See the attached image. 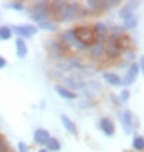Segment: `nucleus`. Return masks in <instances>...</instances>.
<instances>
[{
    "label": "nucleus",
    "instance_id": "18",
    "mask_svg": "<svg viewBox=\"0 0 144 152\" xmlns=\"http://www.w3.org/2000/svg\"><path fill=\"white\" fill-rule=\"evenodd\" d=\"M121 59L126 64H132V62H136V50L135 48H126V50L121 51Z\"/></svg>",
    "mask_w": 144,
    "mask_h": 152
},
{
    "label": "nucleus",
    "instance_id": "7",
    "mask_svg": "<svg viewBox=\"0 0 144 152\" xmlns=\"http://www.w3.org/2000/svg\"><path fill=\"white\" fill-rule=\"evenodd\" d=\"M74 34H76V39L79 42L85 44V45H92L96 37L92 26H78V28H74Z\"/></svg>",
    "mask_w": 144,
    "mask_h": 152
},
{
    "label": "nucleus",
    "instance_id": "25",
    "mask_svg": "<svg viewBox=\"0 0 144 152\" xmlns=\"http://www.w3.org/2000/svg\"><path fill=\"white\" fill-rule=\"evenodd\" d=\"M12 37V33L11 28L8 25H2L0 26V40H9Z\"/></svg>",
    "mask_w": 144,
    "mask_h": 152
},
{
    "label": "nucleus",
    "instance_id": "15",
    "mask_svg": "<svg viewBox=\"0 0 144 152\" xmlns=\"http://www.w3.org/2000/svg\"><path fill=\"white\" fill-rule=\"evenodd\" d=\"M54 92H56V93L60 96V98H64V99H67V101L78 99V93H73V92H70L68 88L62 87L60 84H56V86H54Z\"/></svg>",
    "mask_w": 144,
    "mask_h": 152
},
{
    "label": "nucleus",
    "instance_id": "4",
    "mask_svg": "<svg viewBox=\"0 0 144 152\" xmlns=\"http://www.w3.org/2000/svg\"><path fill=\"white\" fill-rule=\"evenodd\" d=\"M118 118L121 121V126L124 129L126 135H133L135 134V129L138 126V121H136V116L133 115L132 110H119L118 112Z\"/></svg>",
    "mask_w": 144,
    "mask_h": 152
},
{
    "label": "nucleus",
    "instance_id": "26",
    "mask_svg": "<svg viewBox=\"0 0 144 152\" xmlns=\"http://www.w3.org/2000/svg\"><path fill=\"white\" fill-rule=\"evenodd\" d=\"M78 106H79V109H82V110H90V109H93V101L85 99V98H79Z\"/></svg>",
    "mask_w": 144,
    "mask_h": 152
},
{
    "label": "nucleus",
    "instance_id": "2",
    "mask_svg": "<svg viewBox=\"0 0 144 152\" xmlns=\"http://www.w3.org/2000/svg\"><path fill=\"white\" fill-rule=\"evenodd\" d=\"M28 12H30V17H31V20L34 23H39V22H44V20L53 19V12L50 10V2H47V0L33 2Z\"/></svg>",
    "mask_w": 144,
    "mask_h": 152
},
{
    "label": "nucleus",
    "instance_id": "24",
    "mask_svg": "<svg viewBox=\"0 0 144 152\" xmlns=\"http://www.w3.org/2000/svg\"><path fill=\"white\" fill-rule=\"evenodd\" d=\"M138 23H140V19L136 16H133L132 19H129V20H126V22L122 23V28H124L126 31H132V30H136Z\"/></svg>",
    "mask_w": 144,
    "mask_h": 152
},
{
    "label": "nucleus",
    "instance_id": "22",
    "mask_svg": "<svg viewBox=\"0 0 144 152\" xmlns=\"http://www.w3.org/2000/svg\"><path fill=\"white\" fill-rule=\"evenodd\" d=\"M5 8L6 10H12V11H19V12H22L26 10V6L23 2H17V0H12V2H6L5 3Z\"/></svg>",
    "mask_w": 144,
    "mask_h": 152
},
{
    "label": "nucleus",
    "instance_id": "37",
    "mask_svg": "<svg viewBox=\"0 0 144 152\" xmlns=\"http://www.w3.org/2000/svg\"><path fill=\"white\" fill-rule=\"evenodd\" d=\"M0 19H2V12H0Z\"/></svg>",
    "mask_w": 144,
    "mask_h": 152
},
{
    "label": "nucleus",
    "instance_id": "21",
    "mask_svg": "<svg viewBox=\"0 0 144 152\" xmlns=\"http://www.w3.org/2000/svg\"><path fill=\"white\" fill-rule=\"evenodd\" d=\"M132 149L135 152H143L144 151V137L140 134H133V140H132Z\"/></svg>",
    "mask_w": 144,
    "mask_h": 152
},
{
    "label": "nucleus",
    "instance_id": "13",
    "mask_svg": "<svg viewBox=\"0 0 144 152\" xmlns=\"http://www.w3.org/2000/svg\"><path fill=\"white\" fill-rule=\"evenodd\" d=\"M102 79L112 87H122L121 86V76L115 72H104L102 73Z\"/></svg>",
    "mask_w": 144,
    "mask_h": 152
},
{
    "label": "nucleus",
    "instance_id": "36",
    "mask_svg": "<svg viewBox=\"0 0 144 152\" xmlns=\"http://www.w3.org/2000/svg\"><path fill=\"white\" fill-rule=\"evenodd\" d=\"M37 152H48L45 148H40V149H37Z\"/></svg>",
    "mask_w": 144,
    "mask_h": 152
},
{
    "label": "nucleus",
    "instance_id": "10",
    "mask_svg": "<svg viewBox=\"0 0 144 152\" xmlns=\"http://www.w3.org/2000/svg\"><path fill=\"white\" fill-rule=\"evenodd\" d=\"M121 48H119V45L115 42V40H112V39H108L107 37V40H105V56L107 58H110L112 61H115V59H118V58H121Z\"/></svg>",
    "mask_w": 144,
    "mask_h": 152
},
{
    "label": "nucleus",
    "instance_id": "8",
    "mask_svg": "<svg viewBox=\"0 0 144 152\" xmlns=\"http://www.w3.org/2000/svg\"><path fill=\"white\" fill-rule=\"evenodd\" d=\"M60 86L68 88L70 92H81L82 88L85 87V81H82V79H76V78H73V76H64L62 79H60Z\"/></svg>",
    "mask_w": 144,
    "mask_h": 152
},
{
    "label": "nucleus",
    "instance_id": "27",
    "mask_svg": "<svg viewBox=\"0 0 144 152\" xmlns=\"http://www.w3.org/2000/svg\"><path fill=\"white\" fill-rule=\"evenodd\" d=\"M129 98H130V90H129V88H122V90L118 93V99H119L121 104H122V102H127Z\"/></svg>",
    "mask_w": 144,
    "mask_h": 152
},
{
    "label": "nucleus",
    "instance_id": "3",
    "mask_svg": "<svg viewBox=\"0 0 144 152\" xmlns=\"http://www.w3.org/2000/svg\"><path fill=\"white\" fill-rule=\"evenodd\" d=\"M47 50H48V58L56 62L62 61L64 58L68 56V48L62 42H59L57 39L47 40Z\"/></svg>",
    "mask_w": 144,
    "mask_h": 152
},
{
    "label": "nucleus",
    "instance_id": "6",
    "mask_svg": "<svg viewBox=\"0 0 144 152\" xmlns=\"http://www.w3.org/2000/svg\"><path fill=\"white\" fill-rule=\"evenodd\" d=\"M88 56H90L92 61L95 62H102L107 56H105V44L102 42H98V40H95V42L88 47Z\"/></svg>",
    "mask_w": 144,
    "mask_h": 152
},
{
    "label": "nucleus",
    "instance_id": "33",
    "mask_svg": "<svg viewBox=\"0 0 144 152\" xmlns=\"http://www.w3.org/2000/svg\"><path fill=\"white\" fill-rule=\"evenodd\" d=\"M6 65H8V62H6V59H5L3 56H0V70H2V68H5Z\"/></svg>",
    "mask_w": 144,
    "mask_h": 152
},
{
    "label": "nucleus",
    "instance_id": "11",
    "mask_svg": "<svg viewBox=\"0 0 144 152\" xmlns=\"http://www.w3.org/2000/svg\"><path fill=\"white\" fill-rule=\"evenodd\" d=\"M50 132H48L47 129H44V127H37V129H34V134H33V140H34V143L37 144V146H45V143L50 140Z\"/></svg>",
    "mask_w": 144,
    "mask_h": 152
},
{
    "label": "nucleus",
    "instance_id": "9",
    "mask_svg": "<svg viewBox=\"0 0 144 152\" xmlns=\"http://www.w3.org/2000/svg\"><path fill=\"white\" fill-rule=\"evenodd\" d=\"M98 127L102 134H104L105 137H113L116 134V126L112 118H108V116H102V118H99L98 121Z\"/></svg>",
    "mask_w": 144,
    "mask_h": 152
},
{
    "label": "nucleus",
    "instance_id": "14",
    "mask_svg": "<svg viewBox=\"0 0 144 152\" xmlns=\"http://www.w3.org/2000/svg\"><path fill=\"white\" fill-rule=\"evenodd\" d=\"M36 26H37V30H42V31H50V33H57L59 31V23L53 19L39 22V23H36Z\"/></svg>",
    "mask_w": 144,
    "mask_h": 152
},
{
    "label": "nucleus",
    "instance_id": "34",
    "mask_svg": "<svg viewBox=\"0 0 144 152\" xmlns=\"http://www.w3.org/2000/svg\"><path fill=\"white\" fill-rule=\"evenodd\" d=\"M136 64H138V67H140V70L143 72V70H144V58L141 56V58H140V61L136 62Z\"/></svg>",
    "mask_w": 144,
    "mask_h": 152
},
{
    "label": "nucleus",
    "instance_id": "23",
    "mask_svg": "<svg viewBox=\"0 0 144 152\" xmlns=\"http://www.w3.org/2000/svg\"><path fill=\"white\" fill-rule=\"evenodd\" d=\"M135 81H136V76H133L132 73H129V72H126L124 76H121V86L124 88H129L130 86H133Z\"/></svg>",
    "mask_w": 144,
    "mask_h": 152
},
{
    "label": "nucleus",
    "instance_id": "16",
    "mask_svg": "<svg viewBox=\"0 0 144 152\" xmlns=\"http://www.w3.org/2000/svg\"><path fill=\"white\" fill-rule=\"evenodd\" d=\"M16 54L19 59H25L28 56V45H26V40L23 39H16Z\"/></svg>",
    "mask_w": 144,
    "mask_h": 152
},
{
    "label": "nucleus",
    "instance_id": "28",
    "mask_svg": "<svg viewBox=\"0 0 144 152\" xmlns=\"http://www.w3.org/2000/svg\"><path fill=\"white\" fill-rule=\"evenodd\" d=\"M126 72L132 73L133 76H136V78H138V75L141 73V70H140V67H138V64H136V62H132V64H129V68H127Z\"/></svg>",
    "mask_w": 144,
    "mask_h": 152
},
{
    "label": "nucleus",
    "instance_id": "35",
    "mask_svg": "<svg viewBox=\"0 0 144 152\" xmlns=\"http://www.w3.org/2000/svg\"><path fill=\"white\" fill-rule=\"evenodd\" d=\"M44 109H45V101L40 102V110H44Z\"/></svg>",
    "mask_w": 144,
    "mask_h": 152
},
{
    "label": "nucleus",
    "instance_id": "32",
    "mask_svg": "<svg viewBox=\"0 0 144 152\" xmlns=\"http://www.w3.org/2000/svg\"><path fill=\"white\" fill-rule=\"evenodd\" d=\"M108 98H110V101L115 102V106H116V107H119V106H121V102H119V99H118V95L110 93V96H108Z\"/></svg>",
    "mask_w": 144,
    "mask_h": 152
},
{
    "label": "nucleus",
    "instance_id": "19",
    "mask_svg": "<svg viewBox=\"0 0 144 152\" xmlns=\"http://www.w3.org/2000/svg\"><path fill=\"white\" fill-rule=\"evenodd\" d=\"M44 148H45L48 152H59L60 148H62V143H60L59 138H56V137H50V140L45 143V146H44Z\"/></svg>",
    "mask_w": 144,
    "mask_h": 152
},
{
    "label": "nucleus",
    "instance_id": "1",
    "mask_svg": "<svg viewBox=\"0 0 144 152\" xmlns=\"http://www.w3.org/2000/svg\"><path fill=\"white\" fill-rule=\"evenodd\" d=\"M79 6L81 3L78 2H64L62 6L56 11L54 20L57 23H70L79 19Z\"/></svg>",
    "mask_w": 144,
    "mask_h": 152
},
{
    "label": "nucleus",
    "instance_id": "20",
    "mask_svg": "<svg viewBox=\"0 0 144 152\" xmlns=\"http://www.w3.org/2000/svg\"><path fill=\"white\" fill-rule=\"evenodd\" d=\"M133 16H135V12H133L132 10H130V8H129V6H127L126 3L122 5L121 8H119V11H118V17L121 19V22H122V23H124L126 20H129V19H132Z\"/></svg>",
    "mask_w": 144,
    "mask_h": 152
},
{
    "label": "nucleus",
    "instance_id": "29",
    "mask_svg": "<svg viewBox=\"0 0 144 152\" xmlns=\"http://www.w3.org/2000/svg\"><path fill=\"white\" fill-rule=\"evenodd\" d=\"M9 151L11 149H9L8 141H6L3 137H0V152H9Z\"/></svg>",
    "mask_w": 144,
    "mask_h": 152
},
{
    "label": "nucleus",
    "instance_id": "17",
    "mask_svg": "<svg viewBox=\"0 0 144 152\" xmlns=\"http://www.w3.org/2000/svg\"><path fill=\"white\" fill-rule=\"evenodd\" d=\"M92 30L96 37H107V34H108V26L105 25V22H99V20L93 23Z\"/></svg>",
    "mask_w": 144,
    "mask_h": 152
},
{
    "label": "nucleus",
    "instance_id": "30",
    "mask_svg": "<svg viewBox=\"0 0 144 152\" xmlns=\"http://www.w3.org/2000/svg\"><path fill=\"white\" fill-rule=\"evenodd\" d=\"M17 152H30V148L25 141H19L17 143Z\"/></svg>",
    "mask_w": 144,
    "mask_h": 152
},
{
    "label": "nucleus",
    "instance_id": "31",
    "mask_svg": "<svg viewBox=\"0 0 144 152\" xmlns=\"http://www.w3.org/2000/svg\"><path fill=\"white\" fill-rule=\"evenodd\" d=\"M126 5H127V6H129V8L132 10L133 12H135L136 10L140 8V5H141V2H135V0H130V2H126Z\"/></svg>",
    "mask_w": 144,
    "mask_h": 152
},
{
    "label": "nucleus",
    "instance_id": "12",
    "mask_svg": "<svg viewBox=\"0 0 144 152\" xmlns=\"http://www.w3.org/2000/svg\"><path fill=\"white\" fill-rule=\"evenodd\" d=\"M59 118H60V123H62L64 129L67 130V134H70V135H73V137L78 135V127H76V124H74V121H73L67 113H60Z\"/></svg>",
    "mask_w": 144,
    "mask_h": 152
},
{
    "label": "nucleus",
    "instance_id": "38",
    "mask_svg": "<svg viewBox=\"0 0 144 152\" xmlns=\"http://www.w3.org/2000/svg\"><path fill=\"white\" fill-rule=\"evenodd\" d=\"M9 152H14V151H9Z\"/></svg>",
    "mask_w": 144,
    "mask_h": 152
},
{
    "label": "nucleus",
    "instance_id": "5",
    "mask_svg": "<svg viewBox=\"0 0 144 152\" xmlns=\"http://www.w3.org/2000/svg\"><path fill=\"white\" fill-rule=\"evenodd\" d=\"M11 33L16 34L19 39H23V40H28L31 39L34 34H37V26L34 23H20V25H11Z\"/></svg>",
    "mask_w": 144,
    "mask_h": 152
}]
</instances>
